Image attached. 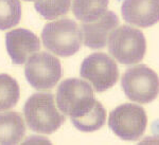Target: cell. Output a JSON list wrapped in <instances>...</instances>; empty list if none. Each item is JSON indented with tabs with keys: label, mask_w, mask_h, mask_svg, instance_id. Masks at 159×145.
Here are the masks:
<instances>
[{
	"label": "cell",
	"mask_w": 159,
	"mask_h": 145,
	"mask_svg": "<svg viewBox=\"0 0 159 145\" xmlns=\"http://www.w3.org/2000/svg\"><path fill=\"white\" fill-rule=\"evenodd\" d=\"M61 74L63 71L60 59L50 53H34L25 63V78L28 83L36 90L53 88L61 80Z\"/></svg>",
	"instance_id": "obj_7"
},
{
	"label": "cell",
	"mask_w": 159,
	"mask_h": 145,
	"mask_svg": "<svg viewBox=\"0 0 159 145\" xmlns=\"http://www.w3.org/2000/svg\"><path fill=\"white\" fill-rule=\"evenodd\" d=\"M42 40L46 49L61 57H68L81 49L83 35L74 20L63 18L45 25Z\"/></svg>",
	"instance_id": "obj_2"
},
{
	"label": "cell",
	"mask_w": 159,
	"mask_h": 145,
	"mask_svg": "<svg viewBox=\"0 0 159 145\" xmlns=\"http://www.w3.org/2000/svg\"><path fill=\"white\" fill-rule=\"evenodd\" d=\"M108 50L120 64L133 65L142 60L147 50L144 34L129 25H122L110 33Z\"/></svg>",
	"instance_id": "obj_4"
},
{
	"label": "cell",
	"mask_w": 159,
	"mask_h": 145,
	"mask_svg": "<svg viewBox=\"0 0 159 145\" xmlns=\"http://www.w3.org/2000/svg\"><path fill=\"white\" fill-rule=\"evenodd\" d=\"M20 18L21 3L19 0H0V31L17 25Z\"/></svg>",
	"instance_id": "obj_16"
},
{
	"label": "cell",
	"mask_w": 159,
	"mask_h": 145,
	"mask_svg": "<svg viewBox=\"0 0 159 145\" xmlns=\"http://www.w3.org/2000/svg\"><path fill=\"white\" fill-rule=\"evenodd\" d=\"M109 0H73L72 12L82 22L99 19L106 12Z\"/></svg>",
	"instance_id": "obj_13"
},
{
	"label": "cell",
	"mask_w": 159,
	"mask_h": 145,
	"mask_svg": "<svg viewBox=\"0 0 159 145\" xmlns=\"http://www.w3.org/2000/svg\"><path fill=\"white\" fill-rule=\"evenodd\" d=\"M125 95L139 104L151 103L159 93V76L145 65L129 68L121 81Z\"/></svg>",
	"instance_id": "obj_5"
},
{
	"label": "cell",
	"mask_w": 159,
	"mask_h": 145,
	"mask_svg": "<svg viewBox=\"0 0 159 145\" xmlns=\"http://www.w3.org/2000/svg\"><path fill=\"white\" fill-rule=\"evenodd\" d=\"M70 4L71 0H36L34 7L43 18L51 20L67 14Z\"/></svg>",
	"instance_id": "obj_17"
},
{
	"label": "cell",
	"mask_w": 159,
	"mask_h": 145,
	"mask_svg": "<svg viewBox=\"0 0 159 145\" xmlns=\"http://www.w3.org/2000/svg\"><path fill=\"white\" fill-rule=\"evenodd\" d=\"M80 74L91 83L97 92H104L117 83L119 70L111 57L105 53L97 52L83 60Z\"/></svg>",
	"instance_id": "obj_8"
},
{
	"label": "cell",
	"mask_w": 159,
	"mask_h": 145,
	"mask_svg": "<svg viewBox=\"0 0 159 145\" xmlns=\"http://www.w3.org/2000/svg\"><path fill=\"white\" fill-rule=\"evenodd\" d=\"M121 13L127 24L152 27L159 21V0H124Z\"/></svg>",
	"instance_id": "obj_11"
},
{
	"label": "cell",
	"mask_w": 159,
	"mask_h": 145,
	"mask_svg": "<svg viewBox=\"0 0 159 145\" xmlns=\"http://www.w3.org/2000/svg\"><path fill=\"white\" fill-rule=\"evenodd\" d=\"M25 1H36V0H25Z\"/></svg>",
	"instance_id": "obj_18"
},
{
	"label": "cell",
	"mask_w": 159,
	"mask_h": 145,
	"mask_svg": "<svg viewBox=\"0 0 159 145\" xmlns=\"http://www.w3.org/2000/svg\"><path fill=\"white\" fill-rule=\"evenodd\" d=\"M119 25V19L112 11H106L99 19L83 22L81 31L84 44L90 49H101L107 44L110 33Z\"/></svg>",
	"instance_id": "obj_10"
},
{
	"label": "cell",
	"mask_w": 159,
	"mask_h": 145,
	"mask_svg": "<svg viewBox=\"0 0 159 145\" xmlns=\"http://www.w3.org/2000/svg\"><path fill=\"white\" fill-rule=\"evenodd\" d=\"M106 110L99 101L96 102L94 106L83 116L71 119V122L79 130L84 133H92L101 128L105 124Z\"/></svg>",
	"instance_id": "obj_14"
},
{
	"label": "cell",
	"mask_w": 159,
	"mask_h": 145,
	"mask_svg": "<svg viewBox=\"0 0 159 145\" xmlns=\"http://www.w3.org/2000/svg\"><path fill=\"white\" fill-rule=\"evenodd\" d=\"M25 125L18 112L0 113V144H17L24 139Z\"/></svg>",
	"instance_id": "obj_12"
},
{
	"label": "cell",
	"mask_w": 159,
	"mask_h": 145,
	"mask_svg": "<svg viewBox=\"0 0 159 145\" xmlns=\"http://www.w3.org/2000/svg\"><path fill=\"white\" fill-rule=\"evenodd\" d=\"M148 118L141 106L127 103L118 106L110 112L108 125L114 134L124 141H136L143 136Z\"/></svg>",
	"instance_id": "obj_6"
},
{
	"label": "cell",
	"mask_w": 159,
	"mask_h": 145,
	"mask_svg": "<svg viewBox=\"0 0 159 145\" xmlns=\"http://www.w3.org/2000/svg\"><path fill=\"white\" fill-rule=\"evenodd\" d=\"M24 114L31 130L51 134L65 123V116L55 107L54 96L50 92H37L25 103Z\"/></svg>",
	"instance_id": "obj_1"
},
{
	"label": "cell",
	"mask_w": 159,
	"mask_h": 145,
	"mask_svg": "<svg viewBox=\"0 0 159 145\" xmlns=\"http://www.w3.org/2000/svg\"><path fill=\"white\" fill-rule=\"evenodd\" d=\"M93 90L88 83L80 78L63 81L56 91L58 109L71 119L83 116L96 104Z\"/></svg>",
	"instance_id": "obj_3"
},
{
	"label": "cell",
	"mask_w": 159,
	"mask_h": 145,
	"mask_svg": "<svg viewBox=\"0 0 159 145\" xmlns=\"http://www.w3.org/2000/svg\"><path fill=\"white\" fill-rule=\"evenodd\" d=\"M6 46L13 64L22 65L39 50L40 42L33 32L19 28L7 33Z\"/></svg>",
	"instance_id": "obj_9"
},
{
	"label": "cell",
	"mask_w": 159,
	"mask_h": 145,
	"mask_svg": "<svg viewBox=\"0 0 159 145\" xmlns=\"http://www.w3.org/2000/svg\"><path fill=\"white\" fill-rule=\"evenodd\" d=\"M19 86L9 74H0V111L16 106L19 100Z\"/></svg>",
	"instance_id": "obj_15"
}]
</instances>
